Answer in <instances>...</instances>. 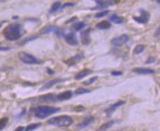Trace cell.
<instances>
[{
	"label": "cell",
	"instance_id": "15",
	"mask_svg": "<svg viewBox=\"0 0 160 131\" xmlns=\"http://www.w3.org/2000/svg\"><path fill=\"white\" fill-rule=\"evenodd\" d=\"M73 96V92L71 91H65L62 93L57 94V101H64L71 99Z\"/></svg>",
	"mask_w": 160,
	"mask_h": 131
},
{
	"label": "cell",
	"instance_id": "29",
	"mask_svg": "<svg viewBox=\"0 0 160 131\" xmlns=\"http://www.w3.org/2000/svg\"><path fill=\"white\" fill-rule=\"evenodd\" d=\"M97 79H98L97 76H94V77L91 78V79H90L87 80V81H84V82H83L82 83H83V84H84V85H85V86H89V85L92 84V83H93L94 82H95V81H96Z\"/></svg>",
	"mask_w": 160,
	"mask_h": 131
},
{
	"label": "cell",
	"instance_id": "9",
	"mask_svg": "<svg viewBox=\"0 0 160 131\" xmlns=\"http://www.w3.org/2000/svg\"><path fill=\"white\" fill-rule=\"evenodd\" d=\"M85 58L84 54L79 53V54H76V55L73 56L72 57L69 58L68 59L65 60L64 62L68 65V66H74V65H76V63L79 62L81 60H82Z\"/></svg>",
	"mask_w": 160,
	"mask_h": 131
},
{
	"label": "cell",
	"instance_id": "36",
	"mask_svg": "<svg viewBox=\"0 0 160 131\" xmlns=\"http://www.w3.org/2000/svg\"><path fill=\"white\" fill-rule=\"evenodd\" d=\"M160 34V25L159 27H158V28L156 29V32H155V36H156V37H157V36H159Z\"/></svg>",
	"mask_w": 160,
	"mask_h": 131
},
{
	"label": "cell",
	"instance_id": "38",
	"mask_svg": "<svg viewBox=\"0 0 160 131\" xmlns=\"http://www.w3.org/2000/svg\"><path fill=\"white\" fill-rule=\"evenodd\" d=\"M46 72L48 73L49 74H50V75H52V74L54 73V70H52V69H51V68H47L46 69Z\"/></svg>",
	"mask_w": 160,
	"mask_h": 131
},
{
	"label": "cell",
	"instance_id": "28",
	"mask_svg": "<svg viewBox=\"0 0 160 131\" xmlns=\"http://www.w3.org/2000/svg\"><path fill=\"white\" fill-rule=\"evenodd\" d=\"M109 12H110V11H109V10H104V11L99 12H97V13L96 14L95 17L96 18V19H100V18L104 17V16H106L107 15H108Z\"/></svg>",
	"mask_w": 160,
	"mask_h": 131
},
{
	"label": "cell",
	"instance_id": "24",
	"mask_svg": "<svg viewBox=\"0 0 160 131\" xmlns=\"http://www.w3.org/2000/svg\"><path fill=\"white\" fill-rule=\"evenodd\" d=\"M145 50V45H137L133 50L134 54H140L141 53L143 52V51Z\"/></svg>",
	"mask_w": 160,
	"mask_h": 131
},
{
	"label": "cell",
	"instance_id": "20",
	"mask_svg": "<svg viewBox=\"0 0 160 131\" xmlns=\"http://www.w3.org/2000/svg\"><path fill=\"white\" fill-rule=\"evenodd\" d=\"M110 20L112 21V22L117 23V24H121V23H122L123 22V21H124L122 17L118 16L116 13L112 14V15L110 17Z\"/></svg>",
	"mask_w": 160,
	"mask_h": 131
},
{
	"label": "cell",
	"instance_id": "34",
	"mask_svg": "<svg viewBox=\"0 0 160 131\" xmlns=\"http://www.w3.org/2000/svg\"><path fill=\"white\" fill-rule=\"evenodd\" d=\"M74 5H75V4L74 3H65V4H64L63 5H62V9L66 8V7H74Z\"/></svg>",
	"mask_w": 160,
	"mask_h": 131
},
{
	"label": "cell",
	"instance_id": "42",
	"mask_svg": "<svg viewBox=\"0 0 160 131\" xmlns=\"http://www.w3.org/2000/svg\"><path fill=\"white\" fill-rule=\"evenodd\" d=\"M2 26V23H0V28H1Z\"/></svg>",
	"mask_w": 160,
	"mask_h": 131
},
{
	"label": "cell",
	"instance_id": "3",
	"mask_svg": "<svg viewBox=\"0 0 160 131\" xmlns=\"http://www.w3.org/2000/svg\"><path fill=\"white\" fill-rule=\"evenodd\" d=\"M49 125H54L60 127H68L71 125L74 122V119L70 116L63 115L59 116H55V117L51 118L48 120Z\"/></svg>",
	"mask_w": 160,
	"mask_h": 131
},
{
	"label": "cell",
	"instance_id": "33",
	"mask_svg": "<svg viewBox=\"0 0 160 131\" xmlns=\"http://www.w3.org/2000/svg\"><path fill=\"white\" fill-rule=\"evenodd\" d=\"M111 74L114 76H120L123 74V73L121 71H112L111 72Z\"/></svg>",
	"mask_w": 160,
	"mask_h": 131
},
{
	"label": "cell",
	"instance_id": "13",
	"mask_svg": "<svg viewBox=\"0 0 160 131\" xmlns=\"http://www.w3.org/2000/svg\"><path fill=\"white\" fill-rule=\"evenodd\" d=\"M90 30H86L85 31H83L81 33V41H82V43L85 45H88L91 42V39H90Z\"/></svg>",
	"mask_w": 160,
	"mask_h": 131
},
{
	"label": "cell",
	"instance_id": "39",
	"mask_svg": "<svg viewBox=\"0 0 160 131\" xmlns=\"http://www.w3.org/2000/svg\"><path fill=\"white\" fill-rule=\"evenodd\" d=\"M23 130H25V127H19L16 129V131H23Z\"/></svg>",
	"mask_w": 160,
	"mask_h": 131
},
{
	"label": "cell",
	"instance_id": "35",
	"mask_svg": "<svg viewBox=\"0 0 160 131\" xmlns=\"http://www.w3.org/2000/svg\"><path fill=\"white\" fill-rule=\"evenodd\" d=\"M10 50V48L7 46H0V51H5Z\"/></svg>",
	"mask_w": 160,
	"mask_h": 131
},
{
	"label": "cell",
	"instance_id": "4",
	"mask_svg": "<svg viewBox=\"0 0 160 131\" xmlns=\"http://www.w3.org/2000/svg\"><path fill=\"white\" fill-rule=\"evenodd\" d=\"M19 58L22 62L27 65H40L41 63V60L38 59L34 56L31 55L28 53L21 51L19 54Z\"/></svg>",
	"mask_w": 160,
	"mask_h": 131
},
{
	"label": "cell",
	"instance_id": "10",
	"mask_svg": "<svg viewBox=\"0 0 160 131\" xmlns=\"http://www.w3.org/2000/svg\"><path fill=\"white\" fill-rule=\"evenodd\" d=\"M63 37H64L65 41L70 45H76L79 43L76 34L74 32H69V33L64 34Z\"/></svg>",
	"mask_w": 160,
	"mask_h": 131
},
{
	"label": "cell",
	"instance_id": "11",
	"mask_svg": "<svg viewBox=\"0 0 160 131\" xmlns=\"http://www.w3.org/2000/svg\"><path fill=\"white\" fill-rule=\"evenodd\" d=\"M125 103H126V102L124 101H118L117 103H114V104L110 105V106L105 110V113L107 114V116H108V117H110L111 115L112 114V113H113L116 109L119 108L120 106H121V105H123V104H125Z\"/></svg>",
	"mask_w": 160,
	"mask_h": 131
},
{
	"label": "cell",
	"instance_id": "41",
	"mask_svg": "<svg viewBox=\"0 0 160 131\" xmlns=\"http://www.w3.org/2000/svg\"><path fill=\"white\" fill-rule=\"evenodd\" d=\"M156 2H157V3H159V4H160V0H156Z\"/></svg>",
	"mask_w": 160,
	"mask_h": 131
},
{
	"label": "cell",
	"instance_id": "21",
	"mask_svg": "<svg viewBox=\"0 0 160 131\" xmlns=\"http://www.w3.org/2000/svg\"><path fill=\"white\" fill-rule=\"evenodd\" d=\"M85 27H86V23H85V22L74 23V24L72 25V28L74 29L76 32H79V31L82 30V29H84Z\"/></svg>",
	"mask_w": 160,
	"mask_h": 131
},
{
	"label": "cell",
	"instance_id": "17",
	"mask_svg": "<svg viewBox=\"0 0 160 131\" xmlns=\"http://www.w3.org/2000/svg\"><path fill=\"white\" fill-rule=\"evenodd\" d=\"M134 73H136L137 74H141V75H147V74H153L154 73V70L152 69L148 68H134L132 70Z\"/></svg>",
	"mask_w": 160,
	"mask_h": 131
},
{
	"label": "cell",
	"instance_id": "14",
	"mask_svg": "<svg viewBox=\"0 0 160 131\" xmlns=\"http://www.w3.org/2000/svg\"><path fill=\"white\" fill-rule=\"evenodd\" d=\"M94 117L93 116H87L85 119L83 120L82 122H81L79 125H77V129L78 130H82V129H84L85 127H87L89 125H90V124H92L93 122L94 121Z\"/></svg>",
	"mask_w": 160,
	"mask_h": 131
},
{
	"label": "cell",
	"instance_id": "22",
	"mask_svg": "<svg viewBox=\"0 0 160 131\" xmlns=\"http://www.w3.org/2000/svg\"><path fill=\"white\" fill-rule=\"evenodd\" d=\"M61 8H62V5L60 2H54V4L52 5V8H51L49 10V12L50 13H54V12H57Z\"/></svg>",
	"mask_w": 160,
	"mask_h": 131
},
{
	"label": "cell",
	"instance_id": "18",
	"mask_svg": "<svg viewBox=\"0 0 160 131\" xmlns=\"http://www.w3.org/2000/svg\"><path fill=\"white\" fill-rule=\"evenodd\" d=\"M39 100L42 101H57V94L53 93L43 94V95H41V97H39Z\"/></svg>",
	"mask_w": 160,
	"mask_h": 131
},
{
	"label": "cell",
	"instance_id": "8",
	"mask_svg": "<svg viewBox=\"0 0 160 131\" xmlns=\"http://www.w3.org/2000/svg\"><path fill=\"white\" fill-rule=\"evenodd\" d=\"M150 19V14L146 10H140V15L139 16H134L133 19L136 22L140 24H145L148 22Z\"/></svg>",
	"mask_w": 160,
	"mask_h": 131
},
{
	"label": "cell",
	"instance_id": "30",
	"mask_svg": "<svg viewBox=\"0 0 160 131\" xmlns=\"http://www.w3.org/2000/svg\"><path fill=\"white\" fill-rule=\"evenodd\" d=\"M39 37H38V35H33V36H30L29 37H27L26 39L24 40V41L21 43V44H26L27 43H28V42H30V41H35V39H37V38H38Z\"/></svg>",
	"mask_w": 160,
	"mask_h": 131
},
{
	"label": "cell",
	"instance_id": "2",
	"mask_svg": "<svg viewBox=\"0 0 160 131\" xmlns=\"http://www.w3.org/2000/svg\"><path fill=\"white\" fill-rule=\"evenodd\" d=\"M60 111V108L49 105H38L34 108V115L38 119H45L47 116L52 115V114L57 113Z\"/></svg>",
	"mask_w": 160,
	"mask_h": 131
},
{
	"label": "cell",
	"instance_id": "27",
	"mask_svg": "<svg viewBox=\"0 0 160 131\" xmlns=\"http://www.w3.org/2000/svg\"><path fill=\"white\" fill-rule=\"evenodd\" d=\"M8 122V117H3L2 118V119H0V130H3V129L6 127Z\"/></svg>",
	"mask_w": 160,
	"mask_h": 131
},
{
	"label": "cell",
	"instance_id": "5",
	"mask_svg": "<svg viewBox=\"0 0 160 131\" xmlns=\"http://www.w3.org/2000/svg\"><path fill=\"white\" fill-rule=\"evenodd\" d=\"M49 33H54L58 37H63L65 32L63 30H61V29H60L59 27L53 26V25H48V26L43 27L42 30H41V34H42Z\"/></svg>",
	"mask_w": 160,
	"mask_h": 131
},
{
	"label": "cell",
	"instance_id": "16",
	"mask_svg": "<svg viewBox=\"0 0 160 131\" xmlns=\"http://www.w3.org/2000/svg\"><path fill=\"white\" fill-rule=\"evenodd\" d=\"M92 73H93V70H90V69H88V68L83 69L82 70H81V71H79L78 73H76L74 78H75L76 80H81L84 79L85 77H86L87 76L91 74Z\"/></svg>",
	"mask_w": 160,
	"mask_h": 131
},
{
	"label": "cell",
	"instance_id": "23",
	"mask_svg": "<svg viewBox=\"0 0 160 131\" xmlns=\"http://www.w3.org/2000/svg\"><path fill=\"white\" fill-rule=\"evenodd\" d=\"M114 123L115 122L113 120H112V121H110V122H107L103 124V125L99 127V130H106L107 129H109L110 127H112V125H114Z\"/></svg>",
	"mask_w": 160,
	"mask_h": 131
},
{
	"label": "cell",
	"instance_id": "25",
	"mask_svg": "<svg viewBox=\"0 0 160 131\" xmlns=\"http://www.w3.org/2000/svg\"><path fill=\"white\" fill-rule=\"evenodd\" d=\"M91 92V90H88V89L83 88V87H79V88L76 89L75 91V94H86V93H90Z\"/></svg>",
	"mask_w": 160,
	"mask_h": 131
},
{
	"label": "cell",
	"instance_id": "43",
	"mask_svg": "<svg viewBox=\"0 0 160 131\" xmlns=\"http://www.w3.org/2000/svg\"><path fill=\"white\" fill-rule=\"evenodd\" d=\"M0 45H1V43H0Z\"/></svg>",
	"mask_w": 160,
	"mask_h": 131
},
{
	"label": "cell",
	"instance_id": "32",
	"mask_svg": "<svg viewBox=\"0 0 160 131\" xmlns=\"http://www.w3.org/2000/svg\"><path fill=\"white\" fill-rule=\"evenodd\" d=\"M155 62V59H154V57H151V56H150V57H148V59L146 60L145 63H146V64H151L153 62Z\"/></svg>",
	"mask_w": 160,
	"mask_h": 131
},
{
	"label": "cell",
	"instance_id": "12",
	"mask_svg": "<svg viewBox=\"0 0 160 131\" xmlns=\"http://www.w3.org/2000/svg\"><path fill=\"white\" fill-rule=\"evenodd\" d=\"M65 81V79H54L53 80H51V81H49L48 82L45 83V84L42 87V88L40 89L39 91H41V92H42V91L49 90V89L52 88L54 85L57 84V83L63 82V81Z\"/></svg>",
	"mask_w": 160,
	"mask_h": 131
},
{
	"label": "cell",
	"instance_id": "31",
	"mask_svg": "<svg viewBox=\"0 0 160 131\" xmlns=\"http://www.w3.org/2000/svg\"><path fill=\"white\" fill-rule=\"evenodd\" d=\"M85 110V107L82 106V105H79V106H76L75 108H74V111L76 112H83V111Z\"/></svg>",
	"mask_w": 160,
	"mask_h": 131
},
{
	"label": "cell",
	"instance_id": "1",
	"mask_svg": "<svg viewBox=\"0 0 160 131\" xmlns=\"http://www.w3.org/2000/svg\"><path fill=\"white\" fill-rule=\"evenodd\" d=\"M3 36L8 41H16L23 35V29L19 23H11L4 29Z\"/></svg>",
	"mask_w": 160,
	"mask_h": 131
},
{
	"label": "cell",
	"instance_id": "7",
	"mask_svg": "<svg viewBox=\"0 0 160 131\" xmlns=\"http://www.w3.org/2000/svg\"><path fill=\"white\" fill-rule=\"evenodd\" d=\"M94 1L97 3V6L92 8V10L108 8V7L117 4L118 2H120V0H94Z\"/></svg>",
	"mask_w": 160,
	"mask_h": 131
},
{
	"label": "cell",
	"instance_id": "40",
	"mask_svg": "<svg viewBox=\"0 0 160 131\" xmlns=\"http://www.w3.org/2000/svg\"><path fill=\"white\" fill-rule=\"evenodd\" d=\"M76 16H74V17L73 18V19H69L68 21H66V23H68V22H73V21H74V20H76Z\"/></svg>",
	"mask_w": 160,
	"mask_h": 131
},
{
	"label": "cell",
	"instance_id": "6",
	"mask_svg": "<svg viewBox=\"0 0 160 131\" xmlns=\"http://www.w3.org/2000/svg\"><path fill=\"white\" fill-rule=\"evenodd\" d=\"M129 40V37L126 34H123L121 35L118 36V37H114L111 41V44L115 47H121L123 45L126 44L127 42Z\"/></svg>",
	"mask_w": 160,
	"mask_h": 131
},
{
	"label": "cell",
	"instance_id": "37",
	"mask_svg": "<svg viewBox=\"0 0 160 131\" xmlns=\"http://www.w3.org/2000/svg\"><path fill=\"white\" fill-rule=\"evenodd\" d=\"M25 113H26V109H24V110L22 111V112H21V114H19V115H18L17 116V118H19H19H21V116H22L23 115H24V114H25Z\"/></svg>",
	"mask_w": 160,
	"mask_h": 131
},
{
	"label": "cell",
	"instance_id": "19",
	"mask_svg": "<svg viewBox=\"0 0 160 131\" xmlns=\"http://www.w3.org/2000/svg\"><path fill=\"white\" fill-rule=\"evenodd\" d=\"M111 26H112V25H111V23L109 22V21H102L96 24V28H98L99 30H104L110 29Z\"/></svg>",
	"mask_w": 160,
	"mask_h": 131
},
{
	"label": "cell",
	"instance_id": "26",
	"mask_svg": "<svg viewBox=\"0 0 160 131\" xmlns=\"http://www.w3.org/2000/svg\"><path fill=\"white\" fill-rule=\"evenodd\" d=\"M41 125V123H32V124H30V125H29L28 126L26 127V129H25V130H35V129H37Z\"/></svg>",
	"mask_w": 160,
	"mask_h": 131
}]
</instances>
